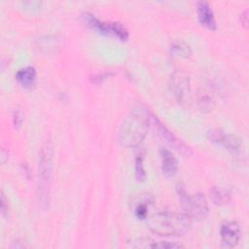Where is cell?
I'll use <instances>...</instances> for the list:
<instances>
[{
    "instance_id": "12",
    "label": "cell",
    "mask_w": 249,
    "mask_h": 249,
    "mask_svg": "<svg viewBox=\"0 0 249 249\" xmlns=\"http://www.w3.org/2000/svg\"><path fill=\"white\" fill-rule=\"evenodd\" d=\"M160 157L161 170L164 173V175L168 177L174 176L178 168L176 158L173 156V154L169 150L163 149V148L160 150Z\"/></svg>"
},
{
    "instance_id": "2",
    "label": "cell",
    "mask_w": 249,
    "mask_h": 249,
    "mask_svg": "<svg viewBox=\"0 0 249 249\" xmlns=\"http://www.w3.org/2000/svg\"><path fill=\"white\" fill-rule=\"evenodd\" d=\"M147 224L149 229L159 235L174 236L187 232L191 228L192 219L186 213L160 209L149 214Z\"/></svg>"
},
{
    "instance_id": "16",
    "label": "cell",
    "mask_w": 249,
    "mask_h": 249,
    "mask_svg": "<svg viewBox=\"0 0 249 249\" xmlns=\"http://www.w3.org/2000/svg\"><path fill=\"white\" fill-rule=\"evenodd\" d=\"M170 52L174 55H176L178 57H182V58H188L192 54V49H191L190 45L188 43H186L185 41L179 40V39L171 42Z\"/></svg>"
},
{
    "instance_id": "11",
    "label": "cell",
    "mask_w": 249,
    "mask_h": 249,
    "mask_svg": "<svg viewBox=\"0 0 249 249\" xmlns=\"http://www.w3.org/2000/svg\"><path fill=\"white\" fill-rule=\"evenodd\" d=\"M196 13L199 22L208 29H216L217 24L212 9L206 1H198L196 3Z\"/></svg>"
},
{
    "instance_id": "3",
    "label": "cell",
    "mask_w": 249,
    "mask_h": 249,
    "mask_svg": "<svg viewBox=\"0 0 249 249\" xmlns=\"http://www.w3.org/2000/svg\"><path fill=\"white\" fill-rule=\"evenodd\" d=\"M53 161V147L50 140H46L39 152L37 170V199L43 209L48 208L50 201Z\"/></svg>"
},
{
    "instance_id": "6",
    "label": "cell",
    "mask_w": 249,
    "mask_h": 249,
    "mask_svg": "<svg viewBox=\"0 0 249 249\" xmlns=\"http://www.w3.org/2000/svg\"><path fill=\"white\" fill-rule=\"evenodd\" d=\"M84 18L87 23L92 28L98 30L104 34H112L117 36L122 40H126L128 37V31L121 22H106L99 20L93 15L86 13L84 15Z\"/></svg>"
},
{
    "instance_id": "20",
    "label": "cell",
    "mask_w": 249,
    "mask_h": 249,
    "mask_svg": "<svg viewBox=\"0 0 249 249\" xmlns=\"http://www.w3.org/2000/svg\"><path fill=\"white\" fill-rule=\"evenodd\" d=\"M240 19H241V23L246 27L247 23H248V16H247V10H244L241 15H240Z\"/></svg>"
},
{
    "instance_id": "5",
    "label": "cell",
    "mask_w": 249,
    "mask_h": 249,
    "mask_svg": "<svg viewBox=\"0 0 249 249\" xmlns=\"http://www.w3.org/2000/svg\"><path fill=\"white\" fill-rule=\"evenodd\" d=\"M169 89L178 102L186 103L191 93L189 74L182 69L175 70L169 79Z\"/></svg>"
},
{
    "instance_id": "1",
    "label": "cell",
    "mask_w": 249,
    "mask_h": 249,
    "mask_svg": "<svg viewBox=\"0 0 249 249\" xmlns=\"http://www.w3.org/2000/svg\"><path fill=\"white\" fill-rule=\"evenodd\" d=\"M151 124V113L143 106L134 107L119 127V140L125 147H137L145 138Z\"/></svg>"
},
{
    "instance_id": "13",
    "label": "cell",
    "mask_w": 249,
    "mask_h": 249,
    "mask_svg": "<svg viewBox=\"0 0 249 249\" xmlns=\"http://www.w3.org/2000/svg\"><path fill=\"white\" fill-rule=\"evenodd\" d=\"M16 79L23 88H31L36 80V70L33 66L20 68L16 74Z\"/></svg>"
},
{
    "instance_id": "7",
    "label": "cell",
    "mask_w": 249,
    "mask_h": 249,
    "mask_svg": "<svg viewBox=\"0 0 249 249\" xmlns=\"http://www.w3.org/2000/svg\"><path fill=\"white\" fill-rule=\"evenodd\" d=\"M220 237L224 247L232 248L237 245L241 237V229L235 221H226L220 227Z\"/></svg>"
},
{
    "instance_id": "14",
    "label": "cell",
    "mask_w": 249,
    "mask_h": 249,
    "mask_svg": "<svg viewBox=\"0 0 249 249\" xmlns=\"http://www.w3.org/2000/svg\"><path fill=\"white\" fill-rule=\"evenodd\" d=\"M151 124H153L157 130L159 131V133L160 134V136H162L163 138H165L170 144L174 145V146H179L180 149H182L181 147L183 146V144L173 135L172 132H170V130L163 124H161V122L153 114H151Z\"/></svg>"
},
{
    "instance_id": "9",
    "label": "cell",
    "mask_w": 249,
    "mask_h": 249,
    "mask_svg": "<svg viewBox=\"0 0 249 249\" xmlns=\"http://www.w3.org/2000/svg\"><path fill=\"white\" fill-rule=\"evenodd\" d=\"M211 139L219 143L220 145H222L231 154L239 155L243 151L242 140L234 134L222 132L220 130H215L211 132Z\"/></svg>"
},
{
    "instance_id": "17",
    "label": "cell",
    "mask_w": 249,
    "mask_h": 249,
    "mask_svg": "<svg viewBox=\"0 0 249 249\" xmlns=\"http://www.w3.org/2000/svg\"><path fill=\"white\" fill-rule=\"evenodd\" d=\"M143 155L140 153L135 158V176L138 181H142L146 177V172L143 165Z\"/></svg>"
},
{
    "instance_id": "18",
    "label": "cell",
    "mask_w": 249,
    "mask_h": 249,
    "mask_svg": "<svg viewBox=\"0 0 249 249\" xmlns=\"http://www.w3.org/2000/svg\"><path fill=\"white\" fill-rule=\"evenodd\" d=\"M0 207H1V213L4 217H6L8 215L9 212V203H8V199L5 196V194L3 193V191L1 192V199H0Z\"/></svg>"
},
{
    "instance_id": "4",
    "label": "cell",
    "mask_w": 249,
    "mask_h": 249,
    "mask_svg": "<svg viewBox=\"0 0 249 249\" xmlns=\"http://www.w3.org/2000/svg\"><path fill=\"white\" fill-rule=\"evenodd\" d=\"M178 194L185 213L191 219L201 220L207 216L208 203L206 197L202 193H196L194 195H190L183 187H180L178 190Z\"/></svg>"
},
{
    "instance_id": "8",
    "label": "cell",
    "mask_w": 249,
    "mask_h": 249,
    "mask_svg": "<svg viewBox=\"0 0 249 249\" xmlns=\"http://www.w3.org/2000/svg\"><path fill=\"white\" fill-rule=\"evenodd\" d=\"M154 203L155 198L153 195L149 193H141L135 195L130 201L131 209L134 215L141 220L147 219V217L151 213V208L153 207Z\"/></svg>"
},
{
    "instance_id": "15",
    "label": "cell",
    "mask_w": 249,
    "mask_h": 249,
    "mask_svg": "<svg viewBox=\"0 0 249 249\" xmlns=\"http://www.w3.org/2000/svg\"><path fill=\"white\" fill-rule=\"evenodd\" d=\"M210 197L217 205H223L231 200V194L228 188L222 186H214L210 190Z\"/></svg>"
},
{
    "instance_id": "10",
    "label": "cell",
    "mask_w": 249,
    "mask_h": 249,
    "mask_svg": "<svg viewBox=\"0 0 249 249\" xmlns=\"http://www.w3.org/2000/svg\"><path fill=\"white\" fill-rule=\"evenodd\" d=\"M130 246L133 248H158V249H175L183 247L179 243L170 241H158L150 237H140L131 240Z\"/></svg>"
},
{
    "instance_id": "19",
    "label": "cell",
    "mask_w": 249,
    "mask_h": 249,
    "mask_svg": "<svg viewBox=\"0 0 249 249\" xmlns=\"http://www.w3.org/2000/svg\"><path fill=\"white\" fill-rule=\"evenodd\" d=\"M22 112L19 109H17L14 111V115H13V122H14V125L16 127H18L21 123H22Z\"/></svg>"
}]
</instances>
